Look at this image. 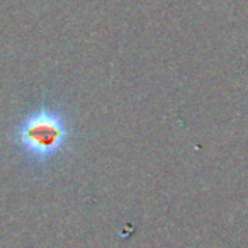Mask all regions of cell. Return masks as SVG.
Instances as JSON below:
<instances>
[{
  "label": "cell",
  "instance_id": "obj_1",
  "mask_svg": "<svg viewBox=\"0 0 248 248\" xmlns=\"http://www.w3.org/2000/svg\"><path fill=\"white\" fill-rule=\"evenodd\" d=\"M14 138L28 158L43 163L65 150L70 140V124L60 110L39 107L22 119Z\"/></svg>",
  "mask_w": 248,
  "mask_h": 248
}]
</instances>
